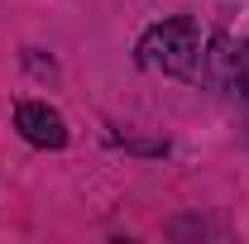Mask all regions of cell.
I'll return each mask as SVG.
<instances>
[{
  "label": "cell",
  "mask_w": 249,
  "mask_h": 244,
  "mask_svg": "<svg viewBox=\"0 0 249 244\" xmlns=\"http://www.w3.org/2000/svg\"><path fill=\"white\" fill-rule=\"evenodd\" d=\"M15 129L29 139L34 149H62L67 144V124L53 105H43V101H19V110H15Z\"/></svg>",
  "instance_id": "7a4b0ae2"
},
{
  "label": "cell",
  "mask_w": 249,
  "mask_h": 244,
  "mask_svg": "<svg viewBox=\"0 0 249 244\" xmlns=\"http://www.w3.org/2000/svg\"><path fill=\"white\" fill-rule=\"evenodd\" d=\"M235 87H240V91H249V43L235 53Z\"/></svg>",
  "instance_id": "3957f363"
},
{
  "label": "cell",
  "mask_w": 249,
  "mask_h": 244,
  "mask_svg": "<svg viewBox=\"0 0 249 244\" xmlns=\"http://www.w3.org/2000/svg\"><path fill=\"white\" fill-rule=\"evenodd\" d=\"M139 67L149 72H163V77H182V82H196L201 77V29L178 15V19H163L139 38Z\"/></svg>",
  "instance_id": "6da1fadb"
}]
</instances>
